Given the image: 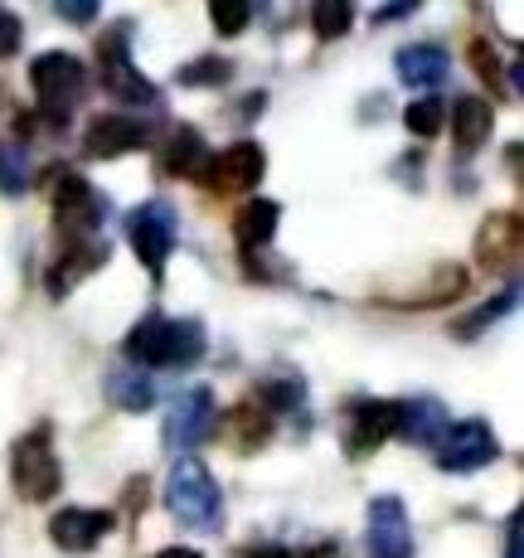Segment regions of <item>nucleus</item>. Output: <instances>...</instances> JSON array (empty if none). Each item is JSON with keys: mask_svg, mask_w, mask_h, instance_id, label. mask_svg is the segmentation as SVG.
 <instances>
[{"mask_svg": "<svg viewBox=\"0 0 524 558\" xmlns=\"http://www.w3.org/2000/svg\"><path fill=\"white\" fill-rule=\"evenodd\" d=\"M98 5L102 0H53V10H59L69 25H93V20H98Z\"/></svg>", "mask_w": 524, "mask_h": 558, "instance_id": "nucleus-32", "label": "nucleus"}, {"mask_svg": "<svg viewBox=\"0 0 524 558\" xmlns=\"http://www.w3.org/2000/svg\"><path fill=\"white\" fill-rule=\"evenodd\" d=\"M126 360L136 369H185L205 360V326L195 316H160L151 311L126 336Z\"/></svg>", "mask_w": 524, "mask_h": 558, "instance_id": "nucleus-1", "label": "nucleus"}, {"mask_svg": "<svg viewBox=\"0 0 524 558\" xmlns=\"http://www.w3.org/2000/svg\"><path fill=\"white\" fill-rule=\"evenodd\" d=\"M355 25V0H316L312 5V29L316 39H340Z\"/></svg>", "mask_w": 524, "mask_h": 558, "instance_id": "nucleus-26", "label": "nucleus"}, {"mask_svg": "<svg viewBox=\"0 0 524 558\" xmlns=\"http://www.w3.org/2000/svg\"><path fill=\"white\" fill-rule=\"evenodd\" d=\"M102 534H112V510H88V506H69L49 520V539L63 554H88L102 544Z\"/></svg>", "mask_w": 524, "mask_h": 558, "instance_id": "nucleus-12", "label": "nucleus"}, {"mask_svg": "<svg viewBox=\"0 0 524 558\" xmlns=\"http://www.w3.org/2000/svg\"><path fill=\"white\" fill-rule=\"evenodd\" d=\"M166 510L175 514L185 530H219L223 490L199 457H175V466H170V476H166Z\"/></svg>", "mask_w": 524, "mask_h": 558, "instance_id": "nucleus-2", "label": "nucleus"}, {"mask_svg": "<svg viewBox=\"0 0 524 558\" xmlns=\"http://www.w3.org/2000/svg\"><path fill=\"white\" fill-rule=\"evenodd\" d=\"M10 481H15V496L29 506H45L59 496L63 486V466L53 457V437L49 427H35L29 437H20L15 452H10Z\"/></svg>", "mask_w": 524, "mask_h": 558, "instance_id": "nucleus-4", "label": "nucleus"}, {"mask_svg": "<svg viewBox=\"0 0 524 558\" xmlns=\"http://www.w3.org/2000/svg\"><path fill=\"white\" fill-rule=\"evenodd\" d=\"M462 292H466V272L447 263V267H437L432 272V282L418 287V292H413L409 302H399V306H447V302H456Z\"/></svg>", "mask_w": 524, "mask_h": 558, "instance_id": "nucleus-24", "label": "nucleus"}, {"mask_svg": "<svg viewBox=\"0 0 524 558\" xmlns=\"http://www.w3.org/2000/svg\"><path fill=\"white\" fill-rule=\"evenodd\" d=\"M112 257V248H107L102 239H83V243H69V253L53 263V272H49V296L53 302H63V296L73 292V287L83 282V277H93L98 267Z\"/></svg>", "mask_w": 524, "mask_h": 558, "instance_id": "nucleus-15", "label": "nucleus"}, {"mask_svg": "<svg viewBox=\"0 0 524 558\" xmlns=\"http://www.w3.org/2000/svg\"><path fill=\"white\" fill-rule=\"evenodd\" d=\"M393 69H399V83H409V88H437V83L447 78V69H452V53L442 45H403L393 53Z\"/></svg>", "mask_w": 524, "mask_h": 558, "instance_id": "nucleus-17", "label": "nucleus"}, {"mask_svg": "<svg viewBox=\"0 0 524 558\" xmlns=\"http://www.w3.org/2000/svg\"><path fill=\"white\" fill-rule=\"evenodd\" d=\"M209 20L219 35H229V39L243 35L253 20V0H209Z\"/></svg>", "mask_w": 524, "mask_h": 558, "instance_id": "nucleus-28", "label": "nucleus"}, {"mask_svg": "<svg viewBox=\"0 0 524 558\" xmlns=\"http://www.w3.org/2000/svg\"><path fill=\"white\" fill-rule=\"evenodd\" d=\"M442 122H447V102H437V98H418L403 112V126H409L413 136H423V142L442 132Z\"/></svg>", "mask_w": 524, "mask_h": 558, "instance_id": "nucleus-27", "label": "nucleus"}, {"mask_svg": "<svg viewBox=\"0 0 524 558\" xmlns=\"http://www.w3.org/2000/svg\"><path fill=\"white\" fill-rule=\"evenodd\" d=\"M447 122H452V142L462 156H476L486 146L490 126H496V107L486 98H456L447 102Z\"/></svg>", "mask_w": 524, "mask_h": 558, "instance_id": "nucleus-18", "label": "nucleus"}, {"mask_svg": "<svg viewBox=\"0 0 524 558\" xmlns=\"http://www.w3.org/2000/svg\"><path fill=\"white\" fill-rule=\"evenodd\" d=\"M180 83H185V88H214V83H229V63L223 59L185 63V69H180Z\"/></svg>", "mask_w": 524, "mask_h": 558, "instance_id": "nucleus-29", "label": "nucleus"}, {"mask_svg": "<svg viewBox=\"0 0 524 558\" xmlns=\"http://www.w3.org/2000/svg\"><path fill=\"white\" fill-rule=\"evenodd\" d=\"M219 423V408H214V393L209 389H185L175 403H170V417H166V447L175 457H190L199 442L214 433Z\"/></svg>", "mask_w": 524, "mask_h": 558, "instance_id": "nucleus-7", "label": "nucleus"}, {"mask_svg": "<svg viewBox=\"0 0 524 558\" xmlns=\"http://www.w3.org/2000/svg\"><path fill=\"white\" fill-rule=\"evenodd\" d=\"M472 63H476L480 83H490V88H496V83H500V63H496V53H490L486 39H476V45H472Z\"/></svg>", "mask_w": 524, "mask_h": 558, "instance_id": "nucleus-33", "label": "nucleus"}, {"mask_svg": "<svg viewBox=\"0 0 524 558\" xmlns=\"http://www.w3.org/2000/svg\"><path fill=\"white\" fill-rule=\"evenodd\" d=\"M25 45V25H20V15L0 0V59H10V53H20Z\"/></svg>", "mask_w": 524, "mask_h": 558, "instance_id": "nucleus-31", "label": "nucleus"}, {"mask_svg": "<svg viewBox=\"0 0 524 558\" xmlns=\"http://www.w3.org/2000/svg\"><path fill=\"white\" fill-rule=\"evenodd\" d=\"M239 558H296V549H287V544H248Z\"/></svg>", "mask_w": 524, "mask_h": 558, "instance_id": "nucleus-35", "label": "nucleus"}, {"mask_svg": "<svg viewBox=\"0 0 524 558\" xmlns=\"http://www.w3.org/2000/svg\"><path fill=\"white\" fill-rule=\"evenodd\" d=\"M277 219H282V204L277 199H248L239 214H233V243H239L243 253L267 248L277 233Z\"/></svg>", "mask_w": 524, "mask_h": 558, "instance_id": "nucleus-20", "label": "nucleus"}, {"mask_svg": "<svg viewBox=\"0 0 524 558\" xmlns=\"http://www.w3.org/2000/svg\"><path fill=\"white\" fill-rule=\"evenodd\" d=\"M505 558H520V514H510V530H505Z\"/></svg>", "mask_w": 524, "mask_h": 558, "instance_id": "nucleus-36", "label": "nucleus"}, {"mask_svg": "<svg viewBox=\"0 0 524 558\" xmlns=\"http://www.w3.org/2000/svg\"><path fill=\"white\" fill-rule=\"evenodd\" d=\"M83 88H88V69H83L73 53L49 49L29 63V93H35L39 112H45L49 122H63V117L78 107Z\"/></svg>", "mask_w": 524, "mask_h": 558, "instance_id": "nucleus-3", "label": "nucleus"}, {"mask_svg": "<svg viewBox=\"0 0 524 558\" xmlns=\"http://www.w3.org/2000/svg\"><path fill=\"white\" fill-rule=\"evenodd\" d=\"M223 427H229V437H233V447H239V452H253V447L267 442L272 417H267V408L258 399H248V403H239L229 417H223Z\"/></svg>", "mask_w": 524, "mask_h": 558, "instance_id": "nucleus-23", "label": "nucleus"}, {"mask_svg": "<svg viewBox=\"0 0 524 558\" xmlns=\"http://www.w3.org/2000/svg\"><path fill=\"white\" fill-rule=\"evenodd\" d=\"M209 170V146L195 126H180L166 146V175H190V180H205Z\"/></svg>", "mask_w": 524, "mask_h": 558, "instance_id": "nucleus-21", "label": "nucleus"}, {"mask_svg": "<svg viewBox=\"0 0 524 558\" xmlns=\"http://www.w3.org/2000/svg\"><path fill=\"white\" fill-rule=\"evenodd\" d=\"M409 10H418V0H389V5L374 10V25H389V20H403Z\"/></svg>", "mask_w": 524, "mask_h": 558, "instance_id": "nucleus-34", "label": "nucleus"}, {"mask_svg": "<svg viewBox=\"0 0 524 558\" xmlns=\"http://www.w3.org/2000/svg\"><path fill=\"white\" fill-rule=\"evenodd\" d=\"M156 558H199V549H185V544H175V549H160Z\"/></svg>", "mask_w": 524, "mask_h": 558, "instance_id": "nucleus-38", "label": "nucleus"}, {"mask_svg": "<svg viewBox=\"0 0 524 558\" xmlns=\"http://www.w3.org/2000/svg\"><path fill=\"white\" fill-rule=\"evenodd\" d=\"M267 175V156L258 142H233L223 146L219 156H209V170H205V185L214 195H248L253 185H263Z\"/></svg>", "mask_w": 524, "mask_h": 558, "instance_id": "nucleus-8", "label": "nucleus"}, {"mask_svg": "<svg viewBox=\"0 0 524 558\" xmlns=\"http://www.w3.org/2000/svg\"><path fill=\"white\" fill-rule=\"evenodd\" d=\"M520 239H524L520 214H490L476 233V257L486 267H510L520 257Z\"/></svg>", "mask_w": 524, "mask_h": 558, "instance_id": "nucleus-19", "label": "nucleus"}, {"mask_svg": "<svg viewBox=\"0 0 524 558\" xmlns=\"http://www.w3.org/2000/svg\"><path fill=\"white\" fill-rule=\"evenodd\" d=\"M107 399L126 413H146L156 403V384L146 369H112L107 374Z\"/></svg>", "mask_w": 524, "mask_h": 558, "instance_id": "nucleus-22", "label": "nucleus"}, {"mask_svg": "<svg viewBox=\"0 0 524 558\" xmlns=\"http://www.w3.org/2000/svg\"><path fill=\"white\" fill-rule=\"evenodd\" d=\"M515 302H520V287L510 282V287H505V292H500V296H490V306H480L476 316L466 320V326H462V336H476L480 326H490V320H500V316H505V311L515 306Z\"/></svg>", "mask_w": 524, "mask_h": 558, "instance_id": "nucleus-30", "label": "nucleus"}, {"mask_svg": "<svg viewBox=\"0 0 524 558\" xmlns=\"http://www.w3.org/2000/svg\"><path fill=\"white\" fill-rule=\"evenodd\" d=\"M393 437V403H379V399H365L350 408V427H345V447L350 457H369L379 442Z\"/></svg>", "mask_w": 524, "mask_h": 558, "instance_id": "nucleus-16", "label": "nucleus"}, {"mask_svg": "<svg viewBox=\"0 0 524 558\" xmlns=\"http://www.w3.org/2000/svg\"><path fill=\"white\" fill-rule=\"evenodd\" d=\"M447 427H452V417H447V408L437 403V399L393 403V437H403V442H413V447H437Z\"/></svg>", "mask_w": 524, "mask_h": 558, "instance_id": "nucleus-14", "label": "nucleus"}, {"mask_svg": "<svg viewBox=\"0 0 524 558\" xmlns=\"http://www.w3.org/2000/svg\"><path fill=\"white\" fill-rule=\"evenodd\" d=\"M296 558H345V549H340V544H316V549H306Z\"/></svg>", "mask_w": 524, "mask_h": 558, "instance_id": "nucleus-37", "label": "nucleus"}, {"mask_svg": "<svg viewBox=\"0 0 524 558\" xmlns=\"http://www.w3.org/2000/svg\"><path fill=\"white\" fill-rule=\"evenodd\" d=\"M98 59H102V88L122 102H156V88L151 78L132 69V53H126V29H112V35L98 45Z\"/></svg>", "mask_w": 524, "mask_h": 558, "instance_id": "nucleus-10", "label": "nucleus"}, {"mask_svg": "<svg viewBox=\"0 0 524 558\" xmlns=\"http://www.w3.org/2000/svg\"><path fill=\"white\" fill-rule=\"evenodd\" d=\"M29 175H35V166H29L25 146H20V142H0V195H25Z\"/></svg>", "mask_w": 524, "mask_h": 558, "instance_id": "nucleus-25", "label": "nucleus"}, {"mask_svg": "<svg viewBox=\"0 0 524 558\" xmlns=\"http://www.w3.org/2000/svg\"><path fill=\"white\" fill-rule=\"evenodd\" d=\"M142 146H146V126L126 112L93 117V126L83 132V151L93 160H112V156H126V151H142Z\"/></svg>", "mask_w": 524, "mask_h": 558, "instance_id": "nucleus-13", "label": "nucleus"}, {"mask_svg": "<svg viewBox=\"0 0 524 558\" xmlns=\"http://www.w3.org/2000/svg\"><path fill=\"white\" fill-rule=\"evenodd\" d=\"M53 219L69 239H93V229L102 219V199L93 195V185L83 175H63L59 190H53Z\"/></svg>", "mask_w": 524, "mask_h": 558, "instance_id": "nucleus-11", "label": "nucleus"}, {"mask_svg": "<svg viewBox=\"0 0 524 558\" xmlns=\"http://www.w3.org/2000/svg\"><path fill=\"white\" fill-rule=\"evenodd\" d=\"M175 239H180V214L170 199H146L126 214V243H132V253L142 257V267L151 277L166 272V257L175 253Z\"/></svg>", "mask_w": 524, "mask_h": 558, "instance_id": "nucleus-5", "label": "nucleus"}, {"mask_svg": "<svg viewBox=\"0 0 524 558\" xmlns=\"http://www.w3.org/2000/svg\"><path fill=\"white\" fill-rule=\"evenodd\" d=\"M365 554L369 558H413V524L399 496H374L365 520Z\"/></svg>", "mask_w": 524, "mask_h": 558, "instance_id": "nucleus-9", "label": "nucleus"}, {"mask_svg": "<svg viewBox=\"0 0 524 558\" xmlns=\"http://www.w3.org/2000/svg\"><path fill=\"white\" fill-rule=\"evenodd\" d=\"M500 457V442L490 433L486 417H466V423H452L437 442V466L442 471H456V476H472V471L490 466Z\"/></svg>", "mask_w": 524, "mask_h": 558, "instance_id": "nucleus-6", "label": "nucleus"}]
</instances>
